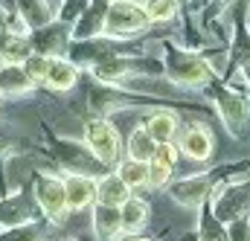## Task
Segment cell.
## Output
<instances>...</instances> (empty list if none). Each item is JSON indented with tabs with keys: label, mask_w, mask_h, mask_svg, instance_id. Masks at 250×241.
<instances>
[{
	"label": "cell",
	"mask_w": 250,
	"mask_h": 241,
	"mask_svg": "<svg viewBox=\"0 0 250 241\" xmlns=\"http://www.w3.org/2000/svg\"><path fill=\"white\" fill-rule=\"evenodd\" d=\"M146 131L154 137V142H175V137H178V114H169V111H154V114H148L146 120Z\"/></svg>",
	"instance_id": "cell-18"
},
{
	"label": "cell",
	"mask_w": 250,
	"mask_h": 241,
	"mask_svg": "<svg viewBox=\"0 0 250 241\" xmlns=\"http://www.w3.org/2000/svg\"><path fill=\"white\" fill-rule=\"evenodd\" d=\"M76 81H79V64L76 61H70L67 56H59V59L50 61V70H47V79H44V84L50 87V90H70V87H76Z\"/></svg>",
	"instance_id": "cell-14"
},
{
	"label": "cell",
	"mask_w": 250,
	"mask_h": 241,
	"mask_svg": "<svg viewBox=\"0 0 250 241\" xmlns=\"http://www.w3.org/2000/svg\"><path fill=\"white\" fill-rule=\"evenodd\" d=\"M242 73H245V81H248V87H250V61L242 64Z\"/></svg>",
	"instance_id": "cell-31"
},
{
	"label": "cell",
	"mask_w": 250,
	"mask_h": 241,
	"mask_svg": "<svg viewBox=\"0 0 250 241\" xmlns=\"http://www.w3.org/2000/svg\"><path fill=\"white\" fill-rule=\"evenodd\" d=\"M204 206V203H201ZM198 236L201 241H230L227 239V227L215 218V212H212V206H204V212H201V227H198Z\"/></svg>",
	"instance_id": "cell-22"
},
{
	"label": "cell",
	"mask_w": 250,
	"mask_h": 241,
	"mask_svg": "<svg viewBox=\"0 0 250 241\" xmlns=\"http://www.w3.org/2000/svg\"><path fill=\"white\" fill-rule=\"evenodd\" d=\"M0 12H15V0H0Z\"/></svg>",
	"instance_id": "cell-30"
},
{
	"label": "cell",
	"mask_w": 250,
	"mask_h": 241,
	"mask_svg": "<svg viewBox=\"0 0 250 241\" xmlns=\"http://www.w3.org/2000/svg\"><path fill=\"white\" fill-rule=\"evenodd\" d=\"M0 241H47V230L38 224V221H26V224H18V227H9Z\"/></svg>",
	"instance_id": "cell-24"
},
{
	"label": "cell",
	"mask_w": 250,
	"mask_h": 241,
	"mask_svg": "<svg viewBox=\"0 0 250 241\" xmlns=\"http://www.w3.org/2000/svg\"><path fill=\"white\" fill-rule=\"evenodd\" d=\"M64 189H67V209H70V212L87 209V206L96 201V181H93L90 175L70 172V175L64 178Z\"/></svg>",
	"instance_id": "cell-11"
},
{
	"label": "cell",
	"mask_w": 250,
	"mask_h": 241,
	"mask_svg": "<svg viewBox=\"0 0 250 241\" xmlns=\"http://www.w3.org/2000/svg\"><path fill=\"white\" fill-rule=\"evenodd\" d=\"M32 201H35V195H32ZM32 201L26 192H15L12 198H3L0 201V227H18V224L32 221V215H35Z\"/></svg>",
	"instance_id": "cell-12"
},
{
	"label": "cell",
	"mask_w": 250,
	"mask_h": 241,
	"mask_svg": "<svg viewBox=\"0 0 250 241\" xmlns=\"http://www.w3.org/2000/svg\"><path fill=\"white\" fill-rule=\"evenodd\" d=\"M178 3H187V0H178Z\"/></svg>",
	"instance_id": "cell-33"
},
{
	"label": "cell",
	"mask_w": 250,
	"mask_h": 241,
	"mask_svg": "<svg viewBox=\"0 0 250 241\" xmlns=\"http://www.w3.org/2000/svg\"><path fill=\"white\" fill-rule=\"evenodd\" d=\"M227 239L230 241H250V218L248 215H242V218H236V221L227 224Z\"/></svg>",
	"instance_id": "cell-28"
},
{
	"label": "cell",
	"mask_w": 250,
	"mask_h": 241,
	"mask_svg": "<svg viewBox=\"0 0 250 241\" xmlns=\"http://www.w3.org/2000/svg\"><path fill=\"white\" fill-rule=\"evenodd\" d=\"M169 181H172V169L157 160H148V186L163 189V186H169Z\"/></svg>",
	"instance_id": "cell-27"
},
{
	"label": "cell",
	"mask_w": 250,
	"mask_h": 241,
	"mask_svg": "<svg viewBox=\"0 0 250 241\" xmlns=\"http://www.w3.org/2000/svg\"><path fill=\"white\" fill-rule=\"evenodd\" d=\"M209 189H212L209 175H198V178H187V181L172 183L169 195H172L175 203H181V206H189V209H192V206H201V203L209 198Z\"/></svg>",
	"instance_id": "cell-10"
},
{
	"label": "cell",
	"mask_w": 250,
	"mask_h": 241,
	"mask_svg": "<svg viewBox=\"0 0 250 241\" xmlns=\"http://www.w3.org/2000/svg\"><path fill=\"white\" fill-rule=\"evenodd\" d=\"M151 160H157V163H163V166L175 169V163H178V148H175L172 142H157V148H154V157H151Z\"/></svg>",
	"instance_id": "cell-29"
},
{
	"label": "cell",
	"mask_w": 250,
	"mask_h": 241,
	"mask_svg": "<svg viewBox=\"0 0 250 241\" xmlns=\"http://www.w3.org/2000/svg\"><path fill=\"white\" fill-rule=\"evenodd\" d=\"M29 44L35 53H44L50 59H59L67 56L70 44H73V26L67 20H50L47 26H38V29H29Z\"/></svg>",
	"instance_id": "cell-7"
},
{
	"label": "cell",
	"mask_w": 250,
	"mask_h": 241,
	"mask_svg": "<svg viewBox=\"0 0 250 241\" xmlns=\"http://www.w3.org/2000/svg\"><path fill=\"white\" fill-rule=\"evenodd\" d=\"M143 9L151 23H166L178 15V0H146Z\"/></svg>",
	"instance_id": "cell-25"
},
{
	"label": "cell",
	"mask_w": 250,
	"mask_h": 241,
	"mask_svg": "<svg viewBox=\"0 0 250 241\" xmlns=\"http://www.w3.org/2000/svg\"><path fill=\"white\" fill-rule=\"evenodd\" d=\"M32 195H35V203L41 206V212L47 215L50 224H62L64 215L70 212V209H67V189H64V181L56 178V175L35 172V175H32Z\"/></svg>",
	"instance_id": "cell-3"
},
{
	"label": "cell",
	"mask_w": 250,
	"mask_h": 241,
	"mask_svg": "<svg viewBox=\"0 0 250 241\" xmlns=\"http://www.w3.org/2000/svg\"><path fill=\"white\" fill-rule=\"evenodd\" d=\"M212 102H215V108H218L221 120H224L227 131H230L233 137H242V134L248 131L250 108H248V99H245L242 93H236V90H230V87L218 84V87H212Z\"/></svg>",
	"instance_id": "cell-5"
},
{
	"label": "cell",
	"mask_w": 250,
	"mask_h": 241,
	"mask_svg": "<svg viewBox=\"0 0 250 241\" xmlns=\"http://www.w3.org/2000/svg\"><path fill=\"white\" fill-rule=\"evenodd\" d=\"M117 175L123 178L131 189H137V186H146L148 183V163H143V160H123L120 166H117Z\"/></svg>",
	"instance_id": "cell-23"
},
{
	"label": "cell",
	"mask_w": 250,
	"mask_h": 241,
	"mask_svg": "<svg viewBox=\"0 0 250 241\" xmlns=\"http://www.w3.org/2000/svg\"><path fill=\"white\" fill-rule=\"evenodd\" d=\"M209 206L221 224H230L242 215H250V181L236 186H212L209 189Z\"/></svg>",
	"instance_id": "cell-4"
},
{
	"label": "cell",
	"mask_w": 250,
	"mask_h": 241,
	"mask_svg": "<svg viewBox=\"0 0 250 241\" xmlns=\"http://www.w3.org/2000/svg\"><path fill=\"white\" fill-rule=\"evenodd\" d=\"M154 148H157L154 137L146 131V125H137V128L131 131V137H128V157L148 163V160L154 157Z\"/></svg>",
	"instance_id": "cell-21"
},
{
	"label": "cell",
	"mask_w": 250,
	"mask_h": 241,
	"mask_svg": "<svg viewBox=\"0 0 250 241\" xmlns=\"http://www.w3.org/2000/svg\"><path fill=\"white\" fill-rule=\"evenodd\" d=\"M163 67L169 73L172 81L184 84V87H209L215 81V70L209 67V61L198 53H189V50H181V47H166L163 53Z\"/></svg>",
	"instance_id": "cell-1"
},
{
	"label": "cell",
	"mask_w": 250,
	"mask_h": 241,
	"mask_svg": "<svg viewBox=\"0 0 250 241\" xmlns=\"http://www.w3.org/2000/svg\"><path fill=\"white\" fill-rule=\"evenodd\" d=\"M93 233L99 241H117L123 233V215H120V206H108V203H99L93 206Z\"/></svg>",
	"instance_id": "cell-13"
},
{
	"label": "cell",
	"mask_w": 250,
	"mask_h": 241,
	"mask_svg": "<svg viewBox=\"0 0 250 241\" xmlns=\"http://www.w3.org/2000/svg\"><path fill=\"white\" fill-rule=\"evenodd\" d=\"M120 215H123V233H140L148 224V203L140 198H128L120 206Z\"/></svg>",
	"instance_id": "cell-20"
},
{
	"label": "cell",
	"mask_w": 250,
	"mask_h": 241,
	"mask_svg": "<svg viewBox=\"0 0 250 241\" xmlns=\"http://www.w3.org/2000/svg\"><path fill=\"white\" fill-rule=\"evenodd\" d=\"M181 151L187 154L189 160H198V163L209 160V157H212V137H209V131L201 128V125H192L189 131H184V137H181Z\"/></svg>",
	"instance_id": "cell-15"
},
{
	"label": "cell",
	"mask_w": 250,
	"mask_h": 241,
	"mask_svg": "<svg viewBox=\"0 0 250 241\" xmlns=\"http://www.w3.org/2000/svg\"><path fill=\"white\" fill-rule=\"evenodd\" d=\"M53 154L59 160V166H64L67 172H79V175H99L102 163L93 157V151L87 148V142H76V140H56L53 142Z\"/></svg>",
	"instance_id": "cell-8"
},
{
	"label": "cell",
	"mask_w": 250,
	"mask_h": 241,
	"mask_svg": "<svg viewBox=\"0 0 250 241\" xmlns=\"http://www.w3.org/2000/svg\"><path fill=\"white\" fill-rule=\"evenodd\" d=\"M84 142H87V148L93 151V157L102 166H117V160H120V137H117V128L105 117L87 122Z\"/></svg>",
	"instance_id": "cell-6"
},
{
	"label": "cell",
	"mask_w": 250,
	"mask_h": 241,
	"mask_svg": "<svg viewBox=\"0 0 250 241\" xmlns=\"http://www.w3.org/2000/svg\"><path fill=\"white\" fill-rule=\"evenodd\" d=\"M151 26L143 3L137 0H111L105 15V32L114 38H134Z\"/></svg>",
	"instance_id": "cell-2"
},
{
	"label": "cell",
	"mask_w": 250,
	"mask_h": 241,
	"mask_svg": "<svg viewBox=\"0 0 250 241\" xmlns=\"http://www.w3.org/2000/svg\"><path fill=\"white\" fill-rule=\"evenodd\" d=\"M35 81L26 76L23 64H0V93L9 96H23L26 90H32Z\"/></svg>",
	"instance_id": "cell-19"
},
{
	"label": "cell",
	"mask_w": 250,
	"mask_h": 241,
	"mask_svg": "<svg viewBox=\"0 0 250 241\" xmlns=\"http://www.w3.org/2000/svg\"><path fill=\"white\" fill-rule=\"evenodd\" d=\"M50 61H53L50 56H44V53H35V50H32V53H29L26 59L21 61V64H23V70H26V76H29V79L35 81V84H41V81L47 79V70H50Z\"/></svg>",
	"instance_id": "cell-26"
},
{
	"label": "cell",
	"mask_w": 250,
	"mask_h": 241,
	"mask_svg": "<svg viewBox=\"0 0 250 241\" xmlns=\"http://www.w3.org/2000/svg\"><path fill=\"white\" fill-rule=\"evenodd\" d=\"M111 0H90L73 23V41H90L105 32V15Z\"/></svg>",
	"instance_id": "cell-9"
},
{
	"label": "cell",
	"mask_w": 250,
	"mask_h": 241,
	"mask_svg": "<svg viewBox=\"0 0 250 241\" xmlns=\"http://www.w3.org/2000/svg\"><path fill=\"white\" fill-rule=\"evenodd\" d=\"M131 241H151V239H131Z\"/></svg>",
	"instance_id": "cell-32"
},
{
	"label": "cell",
	"mask_w": 250,
	"mask_h": 241,
	"mask_svg": "<svg viewBox=\"0 0 250 241\" xmlns=\"http://www.w3.org/2000/svg\"><path fill=\"white\" fill-rule=\"evenodd\" d=\"M15 12L21 15L26 29H38V26H47L50 20H56V12L47 0H15Z\"/></svg>",
	"instance_id": "cell-17"
},
{
	"label": "cell",
	"mask_w": 250,
	"mask_h": 241,
	"mask_svg": "<svg viewBox=\"0 0 250 241\" xmlns=\"http://www.w3.org/2000/svg\"><path fill=\"white\" fill-rule=\"evenodd\" d=\"M131 198V186L117 175V172H108L96 181V201L99 203H108V206H123L125 201Z\"/></svg>",
	"instance_id": "cell-16"
}]
</instances>
